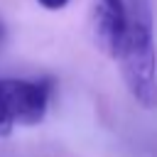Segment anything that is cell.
<instances>
[{"label":"cell","mask_w":157,"mask_h":157,"mask_svg":"<svg viewBox=\"0 0 157 157\" xmlns=\"http://www.w3.org/2000/svg\"><path fill=\"white\" fill-rule=\"evenodd\" d=\"M128 22L123 44L115 59L123 64L125 83L137 103L155 105V34H152V2L125 0Z\"/></svg>","instance_id":"cell-1"},{"label":"cell","mask_w":157,"mask_h":157,"mask_svg":"<svg viewBox=\"0 0 157 157\" xmlns=\"http://www.w3.org/2000/svg\"><path fill=\"white\" fill-rule=\"evenodd\" d=\"M54 83L49 78H0V137L15 125H34L47 115Z\"/></svg>","instance_id":"cell-2"},{"label":"cell","mask_w":157,"mask_h":157,"mask_svg":"<svg viewBox=\"0 0 157 157\" xmlns=\"http://www.w3.org/2000/svg\"><path fill=\"white\" fill-rule=\"evenodd\" d=\"M128 22L125 0H96L93 5V39L108 56H118Z\"/></svg>","instance_id":"cell-3"},{"label":"cell","mask_w":157,"mask_h":157,"mask_svg":"<svg viewBox=\"0 0 157 157\" xmlns=\"http://www.w3.org/2000/svg\"><path fill=\"white\" fill-rule=\"evenodd\" d=\"M39 5H44L47 10H59V7H64L69 0H37Z\"/></svg>","instance_id":"cell-4"},{"label":"cell","mask_w":157,"mask_h":157,"mask_svg":"<svg viewBox=\"0 0 157 157\" xmlns=\"http://www.w3.org/2000/svg\"><path fill=\"white\" fill-rule=\"evenodd\" d=\"M2 37H5V25L0 22V39H2Z\"/></svg>","instance_id":"cell-5"}]
</instances>
